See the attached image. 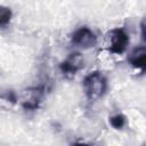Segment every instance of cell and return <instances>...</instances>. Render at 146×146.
Masks as SVG:
<instances>
[{
    "instance_id": "obj_1",
    "label": "cell",
    "mask_w": 146,
    "mask_h": 146,
    "mask_svg": "<svg viewBox=\"0 0 146 146\" xmlns=\"http://www.w3.org/2000/svg\"><path fill=\"white\" fill-rule=\"evenodd\" d=\"M107 89L106 78L100 72H92L83 80V91L89 100H96L104 96Z\"/></svg>"
},
{
    "instance_id": "obj_2",
    "label": "cell",
    "mask_w": 146,
    "mask_h": 146,
    "mask_svg": "<svg viewBox=\"0 0 146 146\" xmlns=\"http://www.w3.org/2000/svg\"><path fill=\"white\" fill-rule=\"evenodd\" d=\"M43 96V87H32L23 90L21 95V105L24 110H36Z\"/></svg>"
},
{
    "instance_id": "obj_3",
    "label": "cell",
    "mask_w": 146,
    "mask_h": 146,
    "mask_svg": "<svg viewBox=\"0 0 146 146\" xmlns=\"http://www.w3.org/2000/svg\"><path fill=\"white\" fill-rule=\"evenodd\" d=\"M72 43L83 49L92 48L97 43V36L90 29H88L87 26H83L76 30L72 34Z\"/></svg>"
},
{
    "instance_id": "obj_4",
    "label": "cell",
    "mask_w": 146,
    "mask_h": 146,
    "mask_svg": "<svg viewBox=\"0 0 146 146\" xmlns=\"http://www.w3.org/2000/svg\"><path fill=\"white\" fill-rule=\"evenodd\" d=\"M111 46L108 50L113 54H122L129 44V36L122 29H114L108 33Z\"/></svg>"
},
{
    "instance_id": "obj_5",
    "label": "cell",
    "mask_w": 146,
    "mask_h": 146,
    "mask_svg": "<svg viewBox=\"0 0 146 146\" xmlns=\"http://www.w3.org/2000/svg\"><path fill=\"white\" fill-rule=\"evenodd\" d=\"M83 67V58L79 52L71 54L64 62L60 63L59 68L66 78H72L79 70Z\"/></svg>"
},
{
    "instance_id": "obj_6",
    "label": "cell",
    "mask_w": 146,
    "mask_h": 146,
    "mask_svg": "<svg viewBox=\"0 0 146 146\" xmlns=\"http://www.w3.org/2000/svg\"><path fill=\"white\" fill-rule=\"evenodd\" d=\"M129 63L133 67H136L140 71H144L145 65H146V49H145V47L141 46V47L135 48L129 56Z\"/></svg>"
},
{
    "instance_id": "obj_7",
    "label": "cell",
    "mask_w": 146,
    "mask_h": 146,
    "mask_svg": "<svg viewBox=\"0 0 146 146\" xmlns=\"http://www.w3.org/2000/svg\"><path fill=\"white\" fill-rule=\"evenodd\" d=\"M11 10L8 7L0 6V26L7 25L11 19Z\"/></svg>"
},
{
    "instance_id": "obj_8",
    "label": "cell",
    "mask_w": 146,
    "mask_h": 146,
    "mask_svg": "<svg viewBox=\"0 0 146 146\" xmlns=\"http://www.w3.org/2000/svg\"><path fill=\"white\" fill-rule=\"evenodd\" d=\"M110 123L114 129H122L125 124V117L122 114H115L110 117Z\"/></svg>"
},
{
    "instance_id": "obj_9",
    "label": "cell",
    "mask_w": 146,
    "mask_h": 146,
    "mask_svg": "<svg viewBox=\"0 0 146 146\" xmlns=\"http://www.w3.org/2000/svg\"><path fill=\"white\" fill-rule=\"evenodd\" d=\"M140 27H141V38H143V40H145V24H144V21L141 22Z\"/></svg>"
},
{
    "instance_id": "obj_10",
    "label": "cell",
    "mask_w": 146,
    "mask_h": 146,
    "mask_svg": "<svg viewBox=\"0 0 146 146\" xmlns=\"http://www.w3.org/2000/svg\"><path fill=\"white\" fill-rule=\"evenodd\" d=\"M73 146H89V145H87V144H84V143H75Z\"/></svg>"
}]
</instances>
